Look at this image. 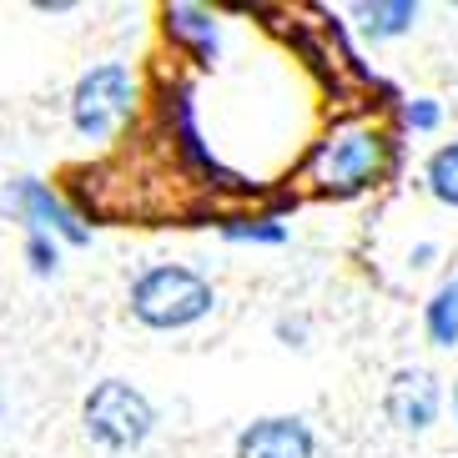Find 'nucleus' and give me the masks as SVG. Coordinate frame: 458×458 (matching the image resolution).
I'll return each mask as SVG.
<instances>
[{
	"label": "nucleus",
	"mask_w": 458,
	"mask_h": 458,
	"mask_svg": "<svg viewBox=\"0 0 458 458\" xmlns=\"http://www.w3.org/2000/svg\"><path fill=\"white\" fill-rule=\"evenodd\" d=\"M126 308H131V318L141 327H151V333H182V327H197L202 318H212L216 287L207 283L197 267L157 262V267H147L131 283Z\"/></svg>",
	"instance_id": "nucleus-1"
},
{
	"label": "nucleus",
	"mask_w": 458,
	"mask_h": 458,
	"mask_svg": "<svg viewBox=\"0 0 458 458\" xmlns=\"http://www.w3.org/2000/svg\"><path fill=\"white\" fill-rule=\"evenodd\" d=\"M388 172V136L377 126H333L308 151V176L323 197H358Z\"/></svg>",
	"instance_id": "nucleus-2"
},
{
	"label": "nucleus",
	"mask_w": 458,
	"mask_h": 458,
	"mask_svg": "<svg viewBox=\"0 0 458 458\" xmlns=\"http://www.w3.org/2000/svg\"><path fill=\"white\" fill-rule=\"evenodd\" d=\"M81 423H86V438L101 444L106 454H136L157 433V403L126 377H101L86 393Z\"/></svg>",
	"instance_id": "nucleus-3"
},
{
	"label": "nucleus",
	"mask_w": 458,
	"mask_h": 458,
	"mask_svg": "<svg viewBox=\"0 0 458 458\" xmlns=\"http://www.w3.org/2000/svg\"><path fill=\"white\" fill-rule=\"evenodd\" d=\"M136 111V76L126 61H96L91 71L76 76L71 86V126L86 141H106L116 136Z\"/></svg>",
	"instance_id": "nucleus-4"
},
{
	"label": "nucleus",
	"mask_w": 458,
	"mask_h": 458,
	"mask_svg": "<svg viewBox=\"0 0 458 458\" xmlns=\"http://www.w3.org/2000/svg\"><path fill=\"white\" fill-rule=\"evenodd\" d=\"M5 207H15V212L30 222V232H41V237H51V242H55V237L71 242V247L91 242V227H86L81 216H76L51 187H46L41 176H15L11 187H5Z\"/></svg>",
	"instance_id": "nucleus-5"
},
{
	"label": "nucleus",
	"mask_w": 458,
	"mask_h": 458,
	"mask_svg": "<svg viewBox=\"0 0 458 458\" xmlns=\"http://www.w3.org/2000/svg\"><path fill=\"white\" fill-rule=\"evenodd\" d=\"M383 413L393 428L403 433H428L444 413V383L433 368H398L383 388Z\"/></svg>",
	"instance_id": "nucleus-6"
},
{
	"label": "nucleus",
	"mask_w": 458,
	"mask_h": 458,
	"mask_svg": "<svg viewBox=\"0 0 458 458\" xmlns=\"http://www.w3.org/2000/svg\"><path fill=\"white\" fill-rule=\"evenodd\" d=\"M232 458H318V433L297 413H267L237 433Z\"/></svg>",
	"instance_id": "nucleus-7"
},
{
	"label": "nucleus",
	"mask_w": 458,
	"mask_h": 458,
	"mask_svg": "<svg viewBox=\"0 0 458 458\" xmlns=\"http://www.w3.org/2000/svg\"><path fill=\"white\" fill-rule=\"evenodd\" d=\"M166 36H172V46H182V51L197 61L202 71L216 66V55H222V36H216V15L202 11V5H166Z\"/></svg>",
	"instance_id": "nucleus-8"
},
{
	"label": "nucleus",
	"mask_w": 458,
	"mask_h": 458,
	"mask_svg": "<svg viewBox=\"0 0 458 458\" xmlns=\"http://www.w3.org/2000/svg\"><path fill=\"white\" fill-rule=\"evenodd\" d=\"M352 15L368 41H398L418 26L423 11H418V0H363V5H352Z\"/></svg>",
	"instance_id": "nucleus-9"
},
{
	"label": "nucleus",
	"mask_w": 458,
	"mask_h": 458,
	"mask_svg": "<svg viewBox=\"0 0 458 458\" xmlns=\"http://www.w3.org/2000/svg\"><path fill=\"white\" fill-rule=\"evenodd\" d=\"M172 131H176V147H182V157L187 162H197L202 172H212L222 187H247L242 176H232L227 166H216V157H207V147H202V136H197V111H191V96L182 91L176 96V116H172Z\"/></svg>",
	"instance_id": "nucleus-10"
},
{
	"label": "nucleus",
	"mask_w": 458,
	"mask_h": 458,
	"mask_svg": "<svg viewBox=\"0 0 458 458\" xmlns=\"http://www.w3.org/2000/svg\"><path fill=\"white\" fill-rule=\"evenodd\" d=\"M423 333H428L433 348H454L458 343V277H448V283L423 302Z\"/></svg>",
	"instance_id": "nucleus-11"
},
{
	"label": "nucleus",
	"mask_w": 458,
	"mask_h": 458,
	"mask_svg": "<svg viewBox=\"0 0 458 458\" xmlns=\"http://www.w3.org/2000/svg\"><path fill=\"white\" fill-rule=\"evenodd\" d=\"M423 187H428V197L438 207H454L458 212V141H444L423 162Z\"/></svg>",
	"instance_id": "nucleus-12"
},
{
	"label": "nucleus",
	"mask_w": 458,
	"mask_h": 458,
	"mask_svg": "<svg viewBox=\"0 0 458 458\" xmlns=\"http://www.w3.org/2000/svg\"><path fill=\"white\" fill-rule=\"evenodd\" d=\"M222 237H227V242L283 247V242H287V227L277 222V216H232V222H222Z\"/></svg>",
	"instance_id": "nucleus-13"
},
{
	"label": "nucleus",
	"mask_w": 458,
	"mask_h": 458,
	"mask_svg": "<svg viewBox=\"0 0 458 458\" xmlns=\"http://www.w3.org/2000/svg\"><path fill=\"white\" fill-rule=\"evenodd\" d=\"M26 262L36 277H55L61 272V247L51 237H41V232H26Z\"/></svg>",
	"instance_id": "nucleus-14"
},
{
	"label": "nucleus",
	"mask_w": 458,
	"mask_h": 458,
	"mask_svg": "<svg viewBox=\"0 0 458 458\" xmlns=\"http://www.w3.org/2000/svg\"><path fill=\"white\" fill-rule=\"evenodd\" d=\"M403 122L413 126V131H438V126H444V106H438L433 96H413L403 106Z\"/></svg>",
	"instance_id": "nucleus-15"
},
{
	"label": "nucleus",
	"mask_w": 458,
	"mask_h": 458,
	"mask_svg": "<svg viewBox=\"0 0 458 458\" xmlns=\"http://www.w3.org/2000/svg\"><path fill=\"white\" fill-rule=\"evenodd\" d=\"M433 257H438V247H433V242H418L413 252H408V262H413V267H428Z\"/></svg>",
	"instance_id": "nucleus-16"
},
{
	"label": "nucleus",
	"mask_w": 458,
	"mask_h": 458,
	"mask_svg": "<svg viewBox=\"0 0 458 458\" xmlns=\"http://www.w3.org/2000/svg\"><path fill=\"white\" fill-rule=\"evenodd\" d=\"M36 11H41V15H66L71 5H66V0H36Z\"/></svg>",
	"instance_id": "nucleus-17"
},
{
	"label": "nucleus",
	"mask_w": 458,
	"mask_h": 458,
	"mask_svg": "<svg viewBox=\"0 0 458 458\" xmlns=\"http://www.w3.org/2000/svg\"><path fill=\"white\" fill-rule=\"evenodd\" d=\"M454 413H458V377H454Z\"/></svg>",
	"instance_id": "nucleus-18"
},
{
	"label": "nucleus",
	"mask_w": 458,
	"mask_h": 458,
	"mask_svg": "<svg viewBox=\"0 0 458 458\" xmlns=\"http://www.w3.org/2000/svg\"><path fill=\"white\" fill-rule=\"evenodd\" d=\"M0 418H5V398H0Z\"/></svg>",
	"instance_id": "nucleus-19"
}]
</instances>
